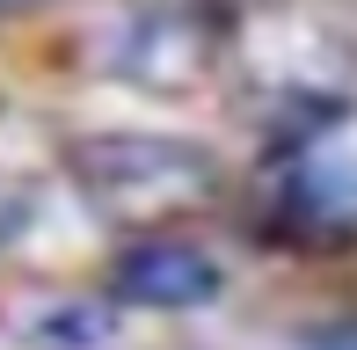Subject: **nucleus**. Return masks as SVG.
Returning a JSON list of instances; mask_svg holds the SVG:
<instances>
[{
	"mask_svg": "<svg viewBox=\"0 0 357 350\" xmlns=\"http://www.w3.org/2000/svg\"><path fill=\"white\" fill-rule=\"evenodd\" d=\"M117 292L132 307H204L219 292V263L190 241H146L117 263Z\"/></svg>",
	"mask_w": 357,
	"mask_h": 350,
	"instance_id": "f257e3e1",
	"label": "nucleus"
},
{
	"mask_svg": "<svg viewBox=\"0 0 357 350\" xmlns=\"http://www.w3.org/2000/svg\"><path fill=\"white\" fill-rule=\"evenodd\" d=\"M321 350H357V328H335V336L321 343Z\"/></svg>",
	"mask_w": 357,
	"mask_h": 350,
	"instance_id": "f03ea898",
	"label": "nucleus"
}]
</instances>
